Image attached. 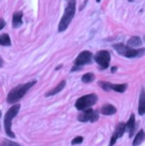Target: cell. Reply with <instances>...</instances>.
Masks as SVG:
<instances>
[{
	"mask_svg": "<svg viewBox=\"0 0 145 146\" xmlns=\"http://www.w3.org/2000/svg\"><path fill=\"white\" fill-rule=\"evenodd\" d=\"M95 1H97V2H101V0H95Z\"/></svg>",
	"mask_w": 145,
	"mask_h": 146,
	"instance_id": "484cf974",
	"label": "cell"
},
{
	"mask_svg": "<svg viewBox=\"0 0 145 146\" xmlns=\"http://www.w3.org/2000/svg\"><path fill=\"white\" fill-rule=\"evenodd\" d=\"M138 113L143 115L145 113V90L142 88L139 96V104H138Z\"/></svg>",
	"mask_w": 145,
	"mask_h": 146,
	"instance_id": "7c38bea8",
	"label": "cell"
},
{
	"mask_svg": "<svg viewBox=\"0 0 145 146\" xmlns=\"http://www.w3.org/2000/svg\"><path fill=\"white\" fill-rule=\"evenodd\" d=\"M95 79V76L93 73H87L81 77V82L85 84H89L93 83Z\"/></svg>",
	"mask_w": 145,
	"mask_h": 146,
	"instance_id": "ac0fdd59",
	"label": "cell"
},
{
	"mask_svg": "<svg viewBox=\"0 0 145 146\" xmlns=\"http://www.w3.org/2000/svg\"><path fill=\"white\" fill-rule=\"evenodd\" d=\"M2 66H3V60H2V58L0 57V68H1Z\"/></svg>",
	"mask_w": 145,
	"mask_h": 146,
	"instance_id": "cb8c5ba5",
	"label": "cell"
},
{
	"mask_svg": "<svg viewBox=\"0 0 145 146\" xmlns=\"http://www.w3.org/2000/svg\"><path fill=\"white\" fill-rule=\"evenodd\" d=\"M0 146H20L18 143H15L13 141H10V140H4L3 142L0 144Z\"/></svg>",
	"mask_w": 145,
	"mask_h": 146,
	"instance_id": "ffe728a7",
	"label": "cell"
},
{
	"mask_svg": "<svg viewBox=\"0 0 145 146\" xmlns=\"http://www.w3.org/2000/svg\"><path fill=\"white\" fill-rule=\"evenodd\" d=\"M62 67H63V66H62V65H60V66H59V67H57V68H56V70H57V71H58V70H59V69H61V68H62Z\"/></svg>",
	"mask_w": 145,
	"mask_h": 146,
	"instance_id": "d4e9b609",
	"label": "cell"
},
{
	"mask_svg": "<svg viewBox=\"0 0 145 146\" xmlns=\"http://www.w3.org/2000/svg\"><path fill=\"white\" fill-rule=\"evenodd\" d=\"M5 21H4V19H2V18H0V30H2L4 27H5Z\"/></svg>",
	"mask_w": 145,
	"mask_h": 146,
	"instance_id": "7402d4cb",
	"label": "cell"
},
{
	"mask_svg": "<svg viewBox=\"0 0 145 146\" xmlns=\"http://www.w3.org/2000/svg\"><path fill=\"white\" fill-rule=\"evenodd\" d=\"M116 70H117V68H116V67H112L111 68V73H114V72H115Z\"/></svg>",
	"mask_w": 145,
	"mask_h": 146,
	"instance_id": "603a6c76",
	"label": "cell"
},
{
	"mask_svg": "<svg viewBox=\"0 0 145 146\" xmlns=\"http://www.w3.org/2000/svg\"><path fill=\"white\" fill-rule=\"evenodd\" d=\"M83 141V138L81 136H77L72 140V145H77V144H81V142Z\"/></svg>",
	"mask_w": 145,
	"mask_h": 146,
	"instance_id": "44dd1931",
	"label": "cell"
},
{
	"mask_svg": "<svg viewBox=\"0 0 145 146\" xmlns=\"http://www.w3.org/2000/svg\"><path fill=\"white\" fill-rule=\"evenodd\" d=\"M93 60L97 62V64L99 66L101 70H105L109 68L110 63V54L109 51H99L93 56Z\"/></svg>",
	"mask_w": 145,
	"mask_h": 146,
	"instance_id": "52a82bcc",
	"label": "cell"
},
{
	"mask_svg": "<svg viewBox=\"0 0 145 146\" xmlns=\"http://www.w3.org/2000/svg\"><path fill=\"white\" fill-rule=\"evenodd\" d=\"M113 49L119 55L126 57V58H136V57H141L142 55L145 54V49H133L121 43L114 44Z\"/></svg>",
	"mask_w": 145,
	"mask_h": 146,
	"instance_id": "3957f363",
	"label": "cell"
},
{
	"mask_svg": "<svg viewBox=\"0 0 145 146\" xmlns=\"http://www.w3.org/2000/svg\"><path fill=\"white\" fill-rule=\"evenodd\" d=\"M145 140V132L143 129H140L136 136L134 137V140L132 142V146H139Z\"/></svg>",
	"mask_w": 145,
	"mask_h": 146,
	"instance_id": "2e32d148",
	"label": "cell"
},
{
	"mask_svg": "<svg viewBox=\"0 0 145 146\" xmlns=\"http://www.w3.org/2000/svg\"><path fill=\"white\" fill-rule=\"evenodd\" d=\"M0 45L1 46H10L11 45V40H10L8 34L0 35Z\"/></svg>",
	"mask_w": 145,
	"mask_h": 146,
	"instance_id": "d6986e66",
	"label": "cell"
},
{
	"mask_svg": "<svg viewBox=\"0 0 145 146\" xmlns=\"http://www.w3.org/2000/svg\"><path fill=\"white\" fill-rule=\"evenodd\" d=\"M36 84V81L29 82L27 84H24V85H20L18 87L14 88L13 90H10V92L7 96V102L8 104H15L17 102H19L34 85Z\"/></svg>",
	"mask_w": 145,
	"mask_h": 146,
	"instance_id": "6da1fadb",
	"label": "cell"
},
{
	"mask_svg": "<svg viewBox=\"0 0 145 146\" xmlns=\"http://www.w3.org/2000/svg\"><path fill=\"white\" fill-rule=\"evenodd\" d=\"M93 61V54L89 51H83L79 54L77 59L75 60V66L72 68L71 72L79 71L81 69V67L87 64H91Z\"/></svg>",
	"mask_w": 145,
	"mask_h": 146,
	"instance_id": "8992f818",
	"label": "cell"
},
{
	"mask_svg": "<svg viewBox=\"0 0 145 146\" xmlns=\"http://www.w3.org/2000/svg\"><path fill=\"white\" fill-rule=\"evenodd\" d=\"M125 132V123H118L117 126H116V129L114 131V133L112 134L111 138H110V142H109V146H113L115 144V142L117 141L118 138L122 137V135Z\"/></svg>",
	"mask_w": 145,
	"mask_h": 146,
	"instance_id": "30bf717a",
	"label": "cell"
},
{
	"mask_svg": "<svg viewBox=\"0 0 145 146\" xmlns=\"http://www.w3.org/2000/svg\"><path fill=\"white\" fill-rule=\"evenodd\" d=\"M101 112L103 115H112V114L116 113V108L112 104H105L101 108Z\"/></svg>",
	"mask_w": 145,
	"mask_h": 146,
	"instance_id": "5bb4252c",
	"label": "cell"
},
{
	"mask_svg": "<svg viewBox=\"0 0 145 146\" xmlns=\"http://www.w3.org/2000/svg\"><path fill=\"white\" fill-rule=\"evenodd\" d=\"M19 110H20V104H14V106H12L11 108L7 110V112H6V114H5V117H4V129H5L6 134L9 137H11V138L15 137V134L12 132V129H11L12 119L17 115Z\"/></svg>",
	"mask_w": 145,
	"mask_h": 146,
	"instance_id": "277c9868",
	"label": "cell"
},
{
	"mask_svg": "<svg viewBox=\"0 0 145 146\" xmlns=\"http://www.w3.org/2000/svg\"><path fill=\"white\" fill-rule=\"evenodd\" d=\"M128 47H140L142 46V40L138 36H133L127 41Z\"/></svg>",
	"mask_w": 145,
	"mask_h": 146,
	"instance_id": "e0dca14e",
	"label": "cell"
},
{
	"mask_svg": "<svg viewBox=\"0 0 145 146\" xmlns=\"http://www.w3.org/2000/svg\"><path fill=\"white\" fill-rule=\"evenodd\" d=\"M136 128V120H135V115L131 114L128 119L127 123H125V131H128L129 137H132L134 134V131Z\"/></svg>",
	"mask_w": 145,
	"mask_h": 146,
	"instance_id": "8fae6325",
	"label": "cell"
},
{
	"mask_svg": "<svg viewBox=\"0 0 145 146\" xmlns=\"http://www.w3.org/2000/svg\"><path fill=\"white\" fill-rule=\"evenodd\" d=\"M75 14V0H69L68 5L65 8L62 19H61L60 23H59L58 26L59 32H64L65 30H67V28L69 27L70 23L72 22Z\"/></svg>",
	"mask_w": 145,
	"mask_h": 146,
	"instance_id": "7a4b0ae2",
	"label": "cell"
},
{
	"mask_svg": "<svg viewBox=\"0 0 145 146\" xmlns=\"http://www.w3.org/2000/svg\"><path fill=\"white\" fill-rule=\"evenodd\" d=\"M0 117H1V111H0Z\"/></svg>",
	"mask_w": 145,
	"mask_h": 146,
	"instance_id": "4316f807",
	"label": "cell"
},
{
	"mask_svg": "<svg viewBox=\"0 0 145 146\" xmlns=\"http://www.w3.org/2000/svg\"><path fill=\"white\" fill-rule=\"evenodd\" d=\"M22 17H23V13L22 12H15L13 14L12 25H13L14 28H18L22 25Z\"/></svg>",
	"mask_w": 145,
	"mask_h": 146,
	"instance_id": "4fadbf2b",
	"label": "cell"
},
{
	"mask_svg": "<svg viewBox=\"0 0 145 146\" xmlns=\"http://www.w3.org/2000/svg\"><path fill=\"white\" fill-rule=\"evenodd\" d=\"M66 87V81H62L60 84H59L58 86H57L56 88H54L53 90H49L48 92H47L45 96L48 98V96H55V94H57L58 92H60L62 90H64V88Z\"/></svg>",
	"mask_w": 145,
	"mask_h": 146,
	"instance_id": "9a60e30c",
	"label": "cell"
},
{
	"mask_svg": "<svg viewBox=\"0 0 145 146\" xmlns=\"http://www.w3.org/2000/svg\"><path fill=\"white\" fill-rule=\"evenodd\" d=\"M99 118V112L97 110H93V108L83 110L77 116V119L81 122H95Z\"/></svg>",
	"mask_w": 145,
	"mask_h": 146,
	"instance_id": "ba28073f",
	"label": "cell"
},
{
	"mask_svg": "<svg viewBox=\"0 0 145 146\" xmlns=\"http://www.w3.org/2000/svg\"><path fill=\"white\" fill-rule=\"evenodd\" d=\"M99 85L105 90H114L117 92H124L127 90V85L126 84H119V85H112V84L109 83V82H103L101 81Z\"/></svg>",
	"mask_w": 145,
	"mask_h": 146,
	"instance_id": "9c48e42d",
	"label": "cell"
},
{
	"mask_svg": "<svg viewBox=\"0 0 145 146\" xmlns=\"http://www.w3.org/2000/svg\"><path fill=\"white\" fill-rule=\"evenodd\" d=\"M97 96L95 94H85V96H83L75 102V108L77 110L83 111V110L91 108V106H95L97 104Z\"/></svg>",
	"mask_w": 145,
	"mask_h": 146,
	"instance_id": "5b68a950",
	"label": "cell"
}]
</instances>
